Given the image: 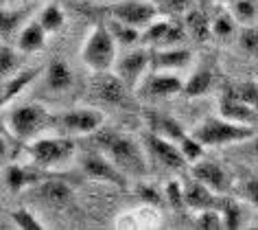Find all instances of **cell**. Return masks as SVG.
<instances>
[{
    "instance_id": "obj_1",
    "label": "cell",
    "mask_w": 258,
    "mask_h": 230,
    "mask_svg": "<svg viewBox=\"0 0 258 230\" xmlns=\"http://www.w3.org/2000/svg\"><path fill=\"white\" fill-rule=\"evenodd\" d=\"M99 145L103 151L107 153V158L118 167L127 178H145L149 167H147L145 151L134 138L122 136V134L114 130H103L99 136Z\"/></svg>"
},
{
    "instance_id": "obj_2",
    "label": "cell",
    "mask_w": 258,
    "mask_h": 230,
    "mask_svg": "<svg viewBox=\"0 0 258 230\" xmlns=\"http://www.w3.org/2000/svg\"><path fill=\"white\" fill-rule=\"evenodd\" d=\"M195 138L199 143H204L206 147H223V145H232V143H245L256 136V127L254 125H243V123H234L223 117H210L204 119L202 123L195 127Z\"/></svg>"
},
{
    "instance_id": "obj_3",
    "label": "cell",
    "mask_w": 258,
    "mask_h": 230,
    "mask_svg": "<svg viewBox=\"0 0 258 230\" xmlns=\"http://www.w3.org/2000/svg\"><path fill=\"white\" fill-rule=\"evenodd\" d=\"M81 60L92 73H105L116 66V37L105 24H96L83 42Z\"/></svg>"
},
{
    "instance_id": "obj_4",
    "label": "cell",
    "mask_w": 258,
    "mask_h": 230,
    "mask_svg": "<svg viewBox=\"0 0 258 230\" xmlns=\"http://www.w3.org/2000/svg\"><path fill=\"white\" fill-rule=\"evenodd\" d=\"M53 123H57V119H53L46 107L37 103H24L16 110H11L7 117L9 132L18 140H29V143L40 138V134L46 132Z\"/></svg>"
},
{
    "instance_id": "obj_5",
    "label": "cell",
    "mask_w": 258,
    "mask_h": 230,
    "mask_svg": "<svg viewBox=\"0 0 258 230\" xmlns=\"http://www.w3.org/2000/svg\"><path fill=\"white\" fill-rule=\"evenodd\" d=\"M29 156L33 164L42 169L63 167L73 160L75 156V140L68 136H40L29 147Z\"/></svg>"
},
{
    "instance_id": "obj_6",
    "label": "cell",
    "mask_w": 258,
    "mask_h": 230,
    "mask_svg": "<svg viewBox=\"0 0 258 230\" xmlns=\"http://www.w3.org/2000/svg\"><path fill=\"white\" fill-rule=\"evenodd\" d=\"M160 16V9L156 3H145V0H127L109 7V18L118 20L122 24L136 29H147L151 22H156Z\"/></svg>"
},
{
    "instance_id": "obj_7",
    "label": "cell",
    "mask_w": 258,
    "mask_h": 230,
    "mask_svg": "<svg viewBox=\"0 0 258 230\" xmlns=\"http://www.w3.org/2000/svg\"><path fill=\"white\" fill-rule=\"evenodd\" d=\"M57 123L68 136H86V134L99 132L105 123V117L94 107H73V110L63 112L57 119Z\"/></svg>"
},
{
    "instance_id": "obj_8",
    "label": "cell",
    "mask_w": 258,
    "mask_h": 230,
    "mask_svg": "<svg viewBox=\"0 0 258 230\" xmlns=\"http://www.w3.org/2000/svg\"><path fill=\"white\" fill-rule=\"evenodd\" d=\"M92 88L94 97L101 99L103 103L109 105H127L129 103V86L116 75V70H105V73H94L92 77Z\"/></svg>"
},
{
    "instance_id": "obj_9",
    "label": "cell",
    "mask_w": 258,
    "mask_h": 230,
    "mask_svg": "<svg viewBox=\"0 0 258 230\" xmlns=\"http://www.w3.org/2000/svg\"><path fill=\"white\" fill-rule=\"evenodd\" d=\"M81 169L90 180L107 182V184H114V187H118V189H127V176L122 174L107 156H101V153H86L81 160Z\"/></svg>"
},
{
    "instance_id": "obj_10",
    "label": "cell",
    "mask_w": 258,
    "mask_h": 230,
    "mask_svg": "<svg viewBox=\"0 0 258 230\" xmlns=\"http://www.w3.org/2000/svg\"><path fill=\"white\" fill-rule=\"evenodd\" d=\"M151 57H153L151 50L138 48V50H132V53H127L125 57H120V60L116 62V66H114L116 75L129 86L132 92L145 81L147 68H151Z\"/></svg>"
},
{
    "instance_id": "obj_11",
    "label": "cell",
    "mask_w": 258,
    "mask_h": 230,
    "mask_svg": "<svg viewBox=\"0 0 258 230\" xmlns=\"http://www.w3.org/2000/svg\"><path fill=\"white\" fill-rule=\"evenodd\" d=\"M145 145H147V149L153 153V158H156L158 162H162L164 167H169L173 171H182L186 164H188L182 149H179V145H175L173 140L164 138V136H160L156 132L145 134Z\"/></svg>"
},
{
    "instance_id": "obj_12",
    "label": "cell",
    "mask_w": 258,
    "mask_h": 230,
    "mask_svg": "<svg viewBox=\"0 0 258 230\" xmlns=\"http://www.w3.org/2000/svg\"><path fill=\"white\" fill-rule=\"evenodd\" d=\"M143 90L149 94L153 99H169V97H175V94H182L184 92V81L179 79L177 75L169 73V70H156L153 75L145 77L143 84Z\"/></svg>"
},
{
    "instance_id": "obj_13",
    "label": "cell",
    "mask_w": 258,
    "mask_h": 230,
    "mask_svg": "<svg viewBox=\"0 0 258 230\" xmlns=\"http://www.w3.org/2000/svg\"><path fill=\"white\" fill-rule=\"evenodd\" d=\"M219 112L223 119L234 121V123H243V125H258V107L245 103L238 97H234L230 90L223 94L219 101Z\"/></svg>"
},
{
    "instance_id": "obj_14",
    "label": "cell",
    "mask_w": 258,
    "mask_h": 230,
    "mask_svg": "<svg viewBox=\"0 0 258 230\" xmlns=\"http://www.w3.org/2000/svg\"><path fill=\"white\" fill-rule=\"evenodd\" d=\"M192 178H197L199 182H204L206 187H210L215 193H225L230 189V180H228V174L223 171V167L219 162H212V160H197L192 162V169H190Z\"/></svg>"
},
{
    "instance_id": "obj_15",
    "label": "cell",
    "mask_w": 258,
    "mask_h": 230,
    "mask_svg": "<svg viewBox=\"0 0 258 230\" xmlns=\"http://www.w3.org/2000/svg\"><path fill=\"white\" fill-rule=\"evenodd\" d=\"M184 200L186 206L192 210H206V208H217L219 204V193H215L210 187H206L204 182H199L197 178H190V180L184 182Z\"/></svg>"
},
{
    "instance_id": "obj_16",
    "label": "cell",
    "mask_w": 258,
    "mask_h": 230,
    "mask_svg": "<svg viewBox=\"0 0 258 230\" xmlns=\"http://www.w3.org/2000/svg\"><path fill=\"white\" fill-rule=\"evenodd\" d=\"M184 31L179 24L169 22V20H156L145 29L143 42L147 44H175L182 40Z\"/></svg>"
},
{
    "instance_id": "obj_17",
    "label": "cell",
    "mask_w": 258,
    "mask_h": 230,
    "mask_svg": "<svg viewBox=\"0 0 258 230\" xmlns=\"http://www.w3.org/2000/svg\"><path fill=\"white\" fill-rule=\"evenodd\" d=\"M190 50L186 48H162L151 57L153 70H182L190 64Z\"/></svg>"
},
{
    "instance_id": "obj_18",
    "label": "cell",
    "mask_w": 258,
    "mask_h": 230,
    "mask_svg": "<svg viewBox=\"0 0 258 230\" xmlns=\"http://www.w3.org/2000/svg\"><path fill=\"white\" fill-rule=\"evenodd\" d=\"M149 130L160 134V136L173 140L175 145H179L182 140L188 136L184 130V125L175 121L173 117H166V114H158V112H151L149 114Z\"/></svg>"
},
{
    "instance_id": "obj_19",
    "label": "cell",
    "mask_w": 258,
    "mask_h": 230,
    "mask_svg": "<svg viewBox=\"0 0 258 230\" xmlns=\"http://www.w3.org/2000/svg\"><path fill=\"white\" fill-rule=\"evenodd\" d=\"M37 75H42V68L35 66V68H24V70H20V73L3 79V107L9 105L18 94H22V90L35 79Z\"/></svg>"
},
{
    "instance_id": "obj_20",
    "label": "cell",
    "mask_w": 258,
    "mask_h": 230,
    "mask_svg": "<svg viewBox=\"0 0 258 230\" xmlns=\"http://www.w3.org/2000/svg\"><path fill=\"white\" fill-rule=\"evenodd\" d=\"M35 193L46 204H55V206H63L73 200V189L63 180H42L35 187Z\"/></svg>"
},
{
    "instance_id": "obj_21",
    "label": "cell",
    "mask_w": 258,
    "mask_h": 230,
    "mask_svg": "<svg viewBox=\"0 0 258 230\" xmlns=\"http://www.w3.org/2000/svg\"><path fill=\"white\" fill-rule=\"evenodd\" d=\"M46 29L40 24V20H33V22H27V27L20 31L18 35V48L22 53H37V50L44 48V42H46Z\"/></svg>"
},
{
    "instance_id": "obj_22",
    "label": "cell",
    "mask_w": 258,
    "mask_h": 230,
    "mask_svg": "<svg viewBox=\"0 0 258 230\" xmlns=\"http://www.w3.org/2000/svg\"><path fill=\"white\" fill-rule=\"evenodd\" d=\"M5 182H7L9 191L18 193V191L27 189L29 184H40L42 176L37 171H29L24 167H18V164H9L7 171H5Z\"/></svg>"
},
{
    "instance_id": "obj_23",
    "label": "cell",
    "mask_w": 258,
    "mask_h": 230,
    "mask_svg": "<svg viewBox=\"0 0 258 230\" xmlns=\"http://www.w3.org/2000/svg\"><path fill=\"white\" fill-rule=\"evenodd\" d=\"M184 27H186V33L197 42H206V40H210V35H212V22L206 18L204 11H199V9H192L186 14Z\"/></svg>"
},
{
    "instance_id": "obj_24",
    "label": "cell",
    "mask_w": 258,
    "mask_h": 230,
    "mask_svg": "<svg viewBox=\"0 0 258 230\" xmlns=\"http://www.w3.org/2000/svg\"><path fill=\"white\" fill-rule=\"evenodd\" d=\"M46 84H48L50 90H55V92H63L73 86V73H70V68L61 60H55V62L48 64Z\"/></svg>"
},
{
    "instance_id": "obj_25",
    "label": "cell",
    "mask_w": 258,
    "mask_h": 230,
    "mask_svg": "<svg viewBox=\"0 0 258 230\" xmlns=\"http://www.w3.org/2000/svg\"><path fill=\"white\" fill-rule=\"evenodd\" d=\"M212 86V73L210 70H197L195 75L188 77V81H184V97H204Z\"/></svg>"
},
{
    "instance_id": "obj_26",
    "label": "cell",
    "mask_w": 258,
    "mask_h": 230,
    "mask_svg": "<svg viewBox=\"0 0 258 230\" xmlns=\"http://www.w3.org/2000/svg\"><path fill=\"white\" fill-rule=\"evenodd\" d=\"M37 20L46 29V33H57V31H61L63 24H66V14H63V9L59 5H46V7L40 11Z\"/></svg>"
},
{
    "instance_id": "obj_27",
    "label": "cell",
    "mask_w": 258,
    "mask_h": 230,
    "mask_svg": "<svg viewBox=\"0 0 258 230\" xmlns=\"http://www.w3.org/2000/svg\"><path fill=\"white\" fill-rule=\"evenodd\" d=\"M230 11H232V16L236 18V22L243 24V27H249V24H254L256 16H258L256 0H232Z\"/></svg>"
},
{
    "instance_id": "obj_28",
    "label": "cell",
    "mask_w": 258,
    "mask_h": 230,
    "mask_svg": "<svg viewBox=\"0 0 258 230\" xmlns=\"http://www.w3.org/2000/svg\"><path fill=\"white\" fill-rule=\"evenodd\" d=\"M27 14L29 11L3 7V11H0V29H3V37H9L11 33H14V31L22 24L24 18H27Z\"/></svg>"
},
{
    "instance_id": "obj_29",
    "label": "cell",
    "mask_w": 258,
    "mask_h": 230,
    "mask_svg": "<svg viewBox=\"0 0 258 230\" xmlns=\"http://www.w3.org/2000/svg\"><path fill=\"white\" fill-rule=\"evenodd\" d=\"M236 18L232 16V11H221L215 20H212V35L221 37V40H228V37L234 35L236 31Z\"/></svg>"
},
{
    "instance_id": "obj_30",
    "label": "cell",
    "mask_w": 258,
    "mask_h": 230,
    "mask_svg": "<svg viewBox=\"0 0 258 230\" xmlns=\"http://www.w3.org/2000/svg\"><path fill=\"white\" fill-rule=\"evenodd\" d=\"M195 223H197V228H202V230H219V228H225L223 226V213L219 208L199 210Z\"/></svg>"
},
{
    "instance_id": "obj_31",
    "label": "cell",
    "mask_w": 258,
    "mask_h": 230,
    "mask_svg": "<svg viewBox=\"0 0 258 230\" xmlns=\"http://www.w3.org/2000/svg\"><path fill=\"white\" fill-rule=\"evenodd\" d=\"M238 46L243 53H247L251 57H258V27H243L238 33Z\"/></svg>"
},
{
    "instance_id": "obj_32",
    "label": "cell",
    "mask_w": 258,
    "mask_h": 230,
    "mask_svg": "<svg viewBox=\"0 0 258 230\" xmlns=\"http://www.w3.org/2000/svg\"><path fill=\"white\" fill-rule=\"evenodd\" d=\"M0 73H3V79L18 73V53L5 42L3 48H0Z\"/></svg>"
},
{
    "instance_id": "obj_33",
    "label": "cell",
    "mask_w": 258,
    "mask_h": 230,
    "mask_svg": "<svg viewBox=\"0 0 258 230\" xmlns=\"http://www.w3.org/2000/svg\"><path fill=\"white\" fill-rule=\"evenodd\" d=\"M109 31L114 33L116 42H122V44H134L140 37V29L136 27H129V24H122L118 20H112L109 22Z\"/></svg>"
},
{
    "instance_id": "obj_34",
    "label": "cell",
    "mask_w": 258,
    "mask_h": 230,
    "mask_svg": "<svg viewBox=\"0 0 258 230\" xmlns=\"http://www.w3.org/2000/svg\"><path fill=\"white\" fill-rule=\"evenodd\" d=\"M204 143H199V140L195 138V134H188L182 143H179V149H182L184 153V158L188 162H197V160H202L204 158Z\"/></svg>"
},
{
    "instance_id": "obj_35",
    "label": "cell",
    "mask_w": 258,
    "mask_h": 230,
    "mask_svg": "<svg viewBox=\"0 0 258 230\" xmlns=\"http://www.w3.org/2000/svg\"><path fill=\"white\" fill-rule=\"evenodd\" d=\"M11 219H14L16 226L22 228V230H44V223L37 219V217L31 213V210H27V208L14 210V213H11Z\"/></svg>"
},
{
    "instance_id": "obj_36",
    "label": "cell",
    "mask_w": 258,
    "mask_h": 230,
    "mask_svg": "<svg viewBox=\"0 0 258 230\" xmlns=\"http://www.w3.org/2000/svg\"><path fill=\"white\" fill-rule=\"evenodd\" d=\"M221 213H223V226L225 228H238L241 226V208L232 200H221Z\"/></svg>"
},
{
    "instance_id": "obj_37",
    "label": "cell",
    "mask_w": 258,
    "mask_h": 230,
    "mask_svg": "<svg viewBox=\"0 0 258 230\" xmlns=\"http://www.w3.org/2000/svg\"><path fill=\"white\" fill-rule=\"evenodd\" d=\"M230 92L241 101H245V103L258 107V84H254V81H249V84H238L234 88H230Z\"/></svg>"
},
{
    "instance_id": "obj_38",
    "label": "cell",
    "mask_w": 258,
    "mask_h": 230,
    "mask_svg": "<svg viewBox=\"0 0 258 230\" xmlns=\"http://www.w3.org/2000/svg\"><path fill=\"white\" fill-rule=\"evenodd\" d=\"M166 200L175 210L184 208L186 206V200H184V187H179V182H169L166 187Z\"/></svg>"
},
{
    "instance_id": "obj_39",
    "label": "cell",
    "mask_w": 258,
    "mask_h": 230,
    "mask_svg": "<svg viewBox=\"0 0 258 230\" xmlns=\"http://www.w3.org/2000/svg\"><path fill=\"white\" fill-rule=\"evenodd\" d=\"M158 9L166 14H184L188 7V0H156Z\"/></svg>"
},
{
    "instance_id": "obj_40",
    "label": "cell",
    "mask_w": 258,
    "mask_h": 230,
    "mask_svg": "<svg viewBox=\"0 0 258 230\" xmlns=\"http://www.w3.org/2000/svg\"><path fill=\"white\" fill-rule=\"evenodd\" d=\"M138 195L143 197L145 202L153 204V206H156V204H160V200H162L158 191H156V189H151V187H147V184H145V187H140V189H138Z\"/></svg>"
},
{
    "instance_id": "obj_41",
    "label": "cell",
    "mask_w": 258,
    "mask_h": 230,
    "mask_svg": "<svg viewBox=\"0 0 258 230\" xmlns=\"http://www.w3.org/2000/svg\"><path fill=\"white\" fill-rule=\"evenodd\" d=\"M245 195H247V200L258 208V178L247 180V184H245Z\"/></svg>"
},
{
    "instance_id": "obj_42",
    "label": "cell",
    "mask_w": 258,
    "mask_h": 230,
    "mask_svg": "<svg viewBox=\"0 0 258 230\" xmlns=\"http://www.w3.org/2000/svg\"><path fill=\"white\" fill-rule=\"evenodd\" d=\"M251 147H254V153L258 156V134H256L254 138H251Z\"/></svg>"
}]
</instances>
